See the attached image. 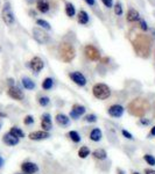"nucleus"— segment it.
Masks as SVG:
<instances>
[{"instance_id":"obj_48","label":"nucleus","mask_w":155,"mask_h":174,"mask_svg":"<svg viewBox=\"0 0 155 174\" xmlns=\"http://www.w3.org/2000/svg\"><path fill=\"white\" fill-rule=\"evenodd\" d=\"M133 174H140V173H138V172H134Z\"/></svg>"},{"instance_id":"obj_28","label":"nucleus","mask_w":155,"mask_h":174,"mask_svg":"<svg viewBox=\"0 0 155 174\" xmlns=\"http://www.w3.org/2000/svg\"><path fill=\"white\" fill-rule=\"evenodd\" d=\"M68 136L70 137V139L72 142H75V143H79L80 142V136L78 135V132L77 131H70L69 133H68Z\"/></svg>"},{"instance_id":"obj_15","label":"nucleus","mask_w":155,"mask_h":174,"mask_svg":"<svg viewBox=\"0 0 155 174\" xmlns=\"http://www.w3.org/2000/svg\"><path fill=\"white\" fill-rule=\"evenodd\" d=\"M41 128L43 129V131H47V132L51 130V120H50V115L48 113L43 114L41 117Z\"/></svg>"},{"instance_id":"obj_24","label":"nucleus","mask_w":155,"mask_h":174,"mask_svg":"<svg viewBox=\"0 0 155 174\" xmlns=\"http://www.w3.org/2000/svg\"><path fill=\"white\" fill-rule=\"evenodd\" d=\"M78 22L80 24H86L89 22V15L85 11H80L78 13Z\"/></svg>"},{"instance_id":"obj_13","label":"nucleus","mask_w":155,"mask_h":174,"mask_svg":"<svg viewBox=\"0 0 155 174\" xmlns=\"http://www.w3.org/2000/svg\"><path fill=\"white\" fill-rule=\"evenodd\" d=\"M7 93H8V95H10L12 99H14V100L21 101L22 99H23V93H22V91L20 88H18V87H15V86L10 87L8 91H7Z\"/></svg>"},{"instance_id":"obj_32","label":"nucleus","mask_w":155,"mask_h":174,"mask_svg":"<svg viewBox=\"0 0 155 174\" xmlns=\"http://www.w3.org/2000/svg\"><path fill=\"white\" fill-rule=\"evenodd\" d=\"M85 121L86 122H90V123H95L96 121H97V116L95 115V114H89L85 116Z\"/></svg>"},{"instance_id":"obj_38","label":"nucleus","mask_w":155,"mask_h":174,"mask_svg":"<svg viewBox=\"0 0 155 174\" xmlns=\"http://www.w3.org/2000/svg\"><path fill=\"white\" fill-rule=\"evenodd\" d=\"M145 174H155V171L151 170V168H147V170H145Z\"/></svg>"},{"instance_id":"obj_29","label":"nucleus","mask_w":155,"mask_h":174,"mask_svg":"<svg viewBox=\"0 0 155 174\" xmlns=\"http://www.w3.org/2000/svg\"><path fill=\"white\" fill-rule=\"evenodd\" d=\"M144 159H145V161L148 164V165H151V166H155V158L152 156V154H145Z\"/></svg>"},{"instance_id":"obj_3","label":"nucleus","mask_w":155,"mask_h":174,"mask_svg":"<svg viewBox=\"0 0 155 174\" xmlns=\"http://www.w3.org/2000/svg\"><path fill=\"white\" fill-rule=\"evenodd\" d=\"M58 54L61 59L64 62V63H70L75 56H76V51H75V48L68 42H63V43L60 44L58 46Z\"/></svg>"},{"instance_id":"obj_12","label":"nucleus","mask_w":155,"mask_h":174,"mask_svg":"<svg viewBox=\"0 0 155 174\" xmlns=\"http://www.w3.org/2000/svg\"><path fill=\"white\" fill-rule=\"evenodd\" d=\"M107 113L112 117H120L124 114V107L120 105H112L110 108L107 109Z\"/></svg>"},{"instance_id":"obj_47","label":"nucleus","mask_w":155,"mask_h":174,"mask_svg":"<svg viewBox=\"0 0 155 174\" xmlns=\"http://www.w3.org/2000/svg\"><path fill=\"white\" fill-rule=\"evenodd\" d=\"M26 1H27L28 4H33V2H34V0H26Z\"/></svg>"},{"instance_id":"obj_5","label":"nucleus","mask_w":155,"mask_h":174,"mask_svg":"<svg viewBox=\"0 0 155 174\" xmlns=\"http://www.w3.org/2000/svg\"><path fill=\"white\" fill-rule=\"evenodd\" d=\"M1 16H2L4 22L7 26H12L14 23V14H13L10 2H5L4 7H2V12H1Z\"/></svg>"},{"instance_id":"obj_45","label":"nucleus","mask_w":155,"mask_h":174,"mask_svg":"<svg viewBox=\"0 0 155 174\" xmlns=\"http://www.w3.org/2000/svg\"><path fill=\"white\" fill-rule=\"evenodd\" d=\"M117 173H118V174H125V173H124V171H121L120 168H118V170H117Z\"/></svg>"},{"instance_id":"obj_14","label":"nucleus","mask_w":155,"mask_h":174,"mask_svg":"<svg viewBox=\"0 0 155 174\" xmlns=\"http://www.w3.org/2000/svg\"><path fill=\"white\" fill-rule=\"evenodd\" d=\"M29 139H32V141H42V139H45V138H48V137H50V135H49V132H47V131H34V132H31L29 133Z\"/></svg>"},{"instance_id":"obj_31","label":"nucleus","mask_w":155,"mask_h":174,"mask_svg":"<svg viewBox=\"0 0 155 174\" xmlns=\"http://www.w3.org/2000/svg\"><path fill=\"white\" fill-rule=\"evenodd\" d=\"M49 102H50V100H49L48 97H41V98L39 99V103H40L42 107L48 106V105H49Z\"/></svg>"},{"instance_id":"obj_30","label":"nucleus","mask_w":155,"mask_h":174,"mask_svg":"<svg viewBox=\"0 0 155 174\" xmlns=\"http://www.w3.org/2000/svg\"><path fill=\"white\" fill-rule=\"evenodd\" d=\"M36 23H37L39 26H41L42 28H44V29H47V30H50V29H51L50 24H49L48 22L45 21V20H41V19H40V20H37V21H36Z\"/></svg>"},{"instance_id":"obj_18","label":"nucleus","mask_w":155,"mask_h":174,"mask_svg":"<svg viewBox=\"0 0 155 174\" xmlns=\"http://www.w3.org/2000/svg\"><path fill=\"white\" fill-rule=\"evenodd\" d=\"M36 6H37V10L41 13H47V12L49 11V2H48V0H37Z\"/></svg>"},{"instance_id":"obj_44","label":"nucleus","mask_w":155,"mask_h":174,"mask_svg":"<svg viewBox=\"0 0 155 174\" xmlns=\"http://www.w3.org/2000/svg\"><path fill=\"white\" fill-rule=\"evenodd\" d=\"M2 165H4V159H2L1 157H0V168L2 167Z\"/></svg>"},{"instance_id":"obj_2","label":"nucleus","mask_w":155,"mask_h":174,"mask_svg":"<svg viewBox=\"0 0 155 174\" xmlns=\"http://www.w3.org/2000/svg\"><path fill=\"white\" fill-rule=\"evenodd\" d=\"M149 108H151V105H149L148 100L145 98L134 99L127 106L128 113L135 117H144L146 113L149 110Z\"/></svg>"},{"instance_id":"obj_8","label":"nucleus","mask_w":155,"mask_h":174,"mask_svg":"<svg viewBox=\"0 0 155 174\" xmlns=\"http://www.w3.org/2000/svg\"><path fill=\"white\" fill-rule=\"evenodd\" d=\"M69 77L71 78V80H72L76 85H78V86H85V84H86V78L84 77L83 73H80V72H78V71H76V72H71V73L69 74Z\"/></svg>"},{"instance_id":"obj_16","label":"nucleus","mask_w":155,"mask_h":174,"mask_svg":"<svg viewBox=\"0 0 155 174\" xmlns=\"http://www.w3.org/2000/svg\"><path fill=\"white\" fill-rule=\"evenodd\" d=\"M2 141H4V143H5L6 145H8V146H14V145H16V144L19 143V138L12 136L11 133L8 132V133H5V135H4Z\"/></svg>"},{"instance_id":"obj_36","label":"nucleus","mask_w":155,"mask_h":174,"mask_svg":"<svg viewBox=\"0 0 155 174\" xmlns=\"http://www.w3.org/2000/svg\"><path fill=\"white\" fill-rule=\"evenodd\" d=\"M101 1H103V4H104L106 7H109V8H111L112 5H113V0H101Z\"/></svg>"},{"instance_id":"obj_9","label":"nucleus","mask_w":155,"mask_h":174,"mask_svg":"<svg viewBox=\"0 0 155 174\" xmlns=\"http://www.w3.org/2000/svg\"><path fill=\"white\" fill-rule=\"evenodd\" d=\"M21 170L25 174H34L39 171V167L37 165L31 161H26L21 165Z\"/></svg>"},{"instance_id":"obj_49","label":"nucleus","mask_w":155,"mask_h":174,"mask_svg":"<svg viewBox=\"0 0 155 174\" xmlns=\"http://www.w3.org/2000/svg\"><path fill=\"white\" fill-rule=\"evenodd\" d=\"M154 115H155V111H154Z\"/></svg>"},{"instance_id":"obj_26","label":"nucleus","mask_w":155,"mask_h":174,"mask_svg":"<svg viewBox=\"0 0 155 174\" xmlns=\"http://www.w3.org/2000/svg\"><path fill=\"white\" fill-rule=\"evenodd\" d=\"M66 13L68 16H74L75 15V13H76V11H75V7H74V5L72 4H70V2H68L66 5Z\"/></svg>"},{"instance_id":"obj_46","label":"nucleus","mask_w":155,"mask_h":174,"mask_svg":"<svg viewBox=\"0 0 155 174\" xmlns=\"http://www.w3.org/2000/svg\"><path fill=\"white\" fill-rule=\"evenodd\" d=\"M0 116H1V117H6V116H7V115H6V114H5V113H0Z\"/></svg>"},{"instance_id":"obj_22","label":"nucleus","mask_w":155,"mask_h":174,"mask_svg":"<svg viewBox=\"0 0 155 174\" xmlns=\"http://www.w3.org/2000/svg\"><path fill=\"white\" fill-rule=\"evenodd\" d=\"M21 83L22 86L25 87L26 89H34V87H35V83L28 77H23L21 79Z\"/></svg>"},{"instance_id":"obj_23","label":"nucleus","mask_w":155,"mask_h":174,"mask_svg":"<svg viewBox=\"0 0 155 174\" xmlns=\"http://www.w3.org/2000/svg\"><path fill=\"white\" fill-rule=\"evenodd\" d=\"M10 133H11L12 136L16 137V138H23V137H25V132H23L20 128H18V127H13V128H11Z\"/></svg>"},{"instance_id":"obj_17","label":"nucleus","mask_w":155,"mask_h":174,"mask_svg":"<svg viewBox=\"0 0 155 174\" xmlns=\"http://www.w3.org/2000/svg\"><path fill=\"white\" fill-rule=\"evenodd\" d=\"M56 122L61 127H68L70 124V119L64 114H57L56 115Z\"/></svg>"},{"instance_id":"obj_37","label":"nucleus","mask_w":155,"mask_h":174,"mask_svg":"<svg viewBox=\"0 0 155 174\" xmlns=\"http://www.w3.org/2000/svg\"><path fill=\"white\" fill-rule=\"evenodd\" d=\"M140 28L142 29V30H147L148 29V27H147V23L145 20H140Z\"/></svg>"},{"instance_id":"obj_1","label":"nucleus","mask_w":155,"mask_h":174,"mask_svg":"<svg viewBox=\"0 0 155 174\" xmlns=\"http://www.w3.org/2000/svg\"><path fill=\"white\" fill-rule=\"evenodd\" d=\"M131 42L134 48L135 54L142 58H147L151 54L152 41L151 38L144 34H133L131 35Z\"/></svg>"},{"instance_id":"obj_34","label":"nucleus","mask_w":155,"mask_h":174,"mask_svg":"<svg viewBox=\"0 0 155 174\" xmlns=\"http://www.w3.org/2000/svg\"><path fill=\"white\" fill-rule=\"evenodd\" d=\"M23 123H25L26 125H31V124H33L34 117L33 116H31V115H27V116L25 117V120H23Z\"/></svg>"},{"instance_id":"obj_40","label":"nucleus","mask_w":155,"mask_h":174,"mask_svg":"<svg viewBox=\"0 0 155 174\" xmlns=\"http://www.w3.org/2000/svg\"><path fill=\"white\" fill-rule=\"evenodd\" d=\"M86 1V4H89L90 6H93L95 5V0H85Z\"/></svg>"},{"instance_id":"obj_11","label":"nucleus","mask_w":155,"mask_h":174,"mask_svg":"<svg viewBox=\"0 0 155 174\" xmlns=\"http://www.w3.org/2000/svg\"><path fill=\"white\" fill-rule=\"evenodd\" d=\"M29 66H31V69L33 70L34 72L37 73V72H40V71L43 69L44 63L40 57H34L33 59L29 62Z\"/></svg>"},{"instance_id":"obj_4","label":"nucleus","mask_w":155,"mask_h":174,"mask_svg":"<svg viewBox=\"0 0 155 174\" xmlns=\"http://www.w3.org/2000/svg\"><path fill=\"white\" fill-rule=\"evenodd\" d=\"M92 93H93L95 98L99 99V100H105L111 95V89L105 84H96L92 88Z\"/></svg>"},{"instance_id":"obj_19","label":"nucleus","mask_w":155,"mask_h":174,"mask_svg":"<svg viewBox=\"0 0 155 174\" xmlns=\"http://www.w3.org/2000/svg\"><path fill=\"white\" fill-rule=\"evenodd\" d=\"M126 19H127L128 22H135L136 20L140 19V15H139V13L135 11V10L131 8L128 11V13H127V15H126Z\"/></svg>"},{"instance_id":"obj_39","label":"nucleus","mask_w":155,"mask_h":174,"mask_svg":"<svg viewBox=\"0 0 155 174\" xmlns=\"http://www.w3.org/2000/svg\"><path fill=\"white\" fill-rule=\"evenodd\" d=\"M149 122H151V121H149V120H146V119H141V120H140V123H141V124H145V125L149 124Z\"/></svg>"},{"instance_id":"obj_27","label":"nucleus","mask_w":155,"mask_h":174,"mask_svg":"<svg viewBox=\"0 0 155 174\" xmlns=\"http://www.w3.org/2000/svg\"><path fill=\"white\" fill-rule=\"evenodd\" d=\"M54 85V80L51 78H45L42 81V88L43 89H50Z\"/></svg>"},{"instance_id":"obj_42","label":"nucleus","mask_w":155,"mask_h":174,"mask_svg":"<svg viewBox=\"0 0 155 174\" xmlns=\"http://www.w3.org/2000/svg\"><path fill=\"white\" fill-rule=\"evenodd\" d=\"M8 84H10L11 86H14V80H13V79H8Z\"/></svg>"},{"instance_id":"obj_7","label":"nucleus","mask_w":155,"mask_h":174,"mask_svg":"<svg viewBox=\"0 0 155 174\" xmlns=\"http://www.w3.org/2000/svg\"><path fill=\"white\" fill-rule=\"evenodd\" d=\"M84 52H85V56L91 60H99L100 59L99 50L93 45H86L84 49Z\"/></svg>"},{"instance_id":"obj_35","label":"nucleus","mask_w":155,"mask_h":174,"mask_svg":"<svg viewBox=\"0 0 155 174\" xmlns=\"http://www.w3.org/2000/svg\"><path fill=\"white\" fill-rule=\"evenodd\" d=\"M121 133H122V136H124V137H126L127 139H133V136L127 130H125V129H124V130L121 131Z\"/></svg>"},{"instance_id":"obj_6","label":"nucleus","mask_w":155,"mask_h":174,"mask_svg":"<svg viewBox=\"0 0 155 174\" xmlns=\"http://www.w3.org/2000/svg\"><path fill=\"white\" fill-rule=\"evenodd\" d=\"M33 36L36 42H39L40 44H45L49 42V35L47 33H44L42 29L40 28H33Z\"/></svg>"},{"instance_id":"obj_21","label":"nucleus","mask_w":155,"mask_h":174,"mask_svg":"<svg viewBox=\"0 0 155 174\" xmlns=\"http://www.w3.org/2000/svg\"><path fill=\"white\" fill-rule=\"evenodd\" d=\"M90 139L92 142H99L101 139V131L98 128L92 129V131L90 132Z\"/></svg>"},{"instance_id":"obj_43","label":"nucleus","mask_w":155,"mask_h":174,"mask_svg":"<svg viewBox=\"0 0 155 174\" xmlns=\"http://www.w3.org/2000/svg\"><path fill=\"white\" fill-rule=\"evenodd\" d=\"M148 1H149V4H151L152 6H154L155 7V0H148Z\"/></svg>"},{"instance_id":"obj_33","label":"nucleus","mask_w":155,"mask_h":174,"mask_svg":"<svg viewBox=\"0 0 155 174\" xmlns=\"http://www.w3.org/2000/svg\"><path fill=\"white\" fill-rule=\"evenodd\" d=\"M114 13H116L117 15H121L122 14L121 4H119V2H117V4H116V6H114Z\"/></svg>"},{"instance_id":"obj_20","label":"nucleus","mask_w":155,"mask_h":174,"mask_svg":"<svg viewBox=\"0 0 155 174\" xmlns=\"http://www.w3.org/2000/svg\"><path fill=\"white\" fill-rule=\"evenodd\" d=\"M92 156H93L96 159H98V160H104V159H106L107 153H106V151H105L104 149H97V150H95V151L92 152Z\"/></svg>"},{"instance_id":"obj_25","label":"nucleus","mask_w":155,"mask_h":174,"mask_svg":"<svg viewBox=\"0 0 155 174\" xmlns=\"http://www.w3.org/2000/svg\"><path fill=\"white\" fill-rule=\"evenodd\" d=\"M89 154H90V150H89L88 146H82L78 151V157L82 158V159H85Z\"/></svg>"},{"instance_id":"obj_41","label":"nucleus","mask_w":155,"mask_h":174,"mask_svg":"<svg viewBox=\"0 0 155 174\" xmlns=\"http://www.w3.org/2000/svg\"><path fill=\"white\" fill-rule=\"evenodd\" d=\"M149 136H155V125L152 128V130H151V132H149Z\"/></svg>"},{"instance_id":"obj_10","label":"nucleus","mask_w":155,"mask_h":174,"mask_svg":"<svg viewBox=\"0 0 155 174\" xmlns=\"http://www.w3.org/2000/svg\"><path fill=\"white\" fill-rule=\"evenodd\" d=\"M85 111H86V109H85L84 106H80V105H78V103H75V105L72 106L71 111H70V116H71L72 119L77 120L80 115L85 114Z\"/></svg>"}]
</instances>
